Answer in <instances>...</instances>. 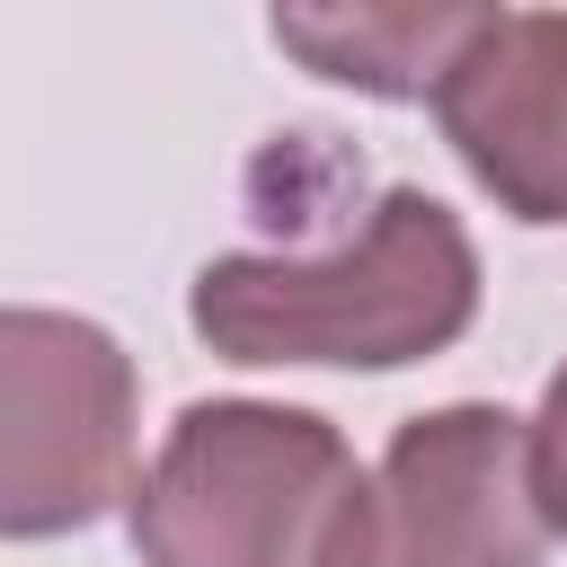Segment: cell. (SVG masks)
I'll return each mask as SVG.
<instances>
[{
    "instance_id": "obj_1",
    "label": "cell",
    "mask_w": 567,
    "mask_h": 567,
    "mask_svg": "<svg viewBox=\"0 0 567 567\" xmlns=\"http://www.w3.org/2000/svg\"><path fill=\"white\" fill-rule=\"evenodd\" d=\"M186 319L221 363L399 372L470 337L478 248L443 195L390 186L319 257H275V248L213 257L186 292Z\"/></svg>"
},
{
    "instance_id": "obj_2",
    "label": "cell",
    "mask_w": 567,
    "mask_h": 567,
    "mask_svg": "<svg viewBox=\"0 0 567 567\" xmlns=\"http://www.w3.org/2000/svg\"><path fill=\"white\" fill-rule=\"evenodd\" d=\"M354 478L363 470L319 408L195 399L124 487V532L142 567H319Z\"/></svg>"
},
{
    "instance_id": "obj_3",
    "label": "cell",
    "mask_w": 567,
    "mask_h": 567,
    "mask_svg": "<svg viewBox=\"0 0 567 567\" xmlns=\"http://www.w3.org/2000/svg\"><path fill=\"white\" fill-rule=\"evenodd\" d=\"M133 354L80 310L0 301V540L97 523L133 487Z\"/></svg>"
},
{
    "instance_id": "obj_4",
    "label": "cell",
    "mask_w": 567,
    "mask_h": 567,
    "mask_svg": "<svg viewBox=\"0 0 567 567\" xmlns=\"http://www.w3.org/2000/svg\"><path fill=\"white\" fill-rule=\"evenodd\" d=\"M549 532L523 478V416L487 399L425 408L354 478L319 567H540Z\"/></svg>"
},
{
    "instance_id": "obj_5",
    "label": "cell",
    "mask_w": 567,
    "mask_h": 567,
    "mask_svg": "<svg viewBox=\"0 0 567 567\" xmlns=\"http://www.w3.org/2000/svg\"><path fill=\"white\" fill-rule=\"evenodd\" d=\"M434 124L514 221H567V9H487L434 80Z\"/></svg>"
},
{
    "instance_id": "obj_6",
    "label": "cell",
    "mask_w": 567,
    "mask_h": 567,
    "mask_svg": "<svg viewBox=\"0 0 567 567\" xmlns=\"http://www.w3.org/2000/svg\"><path fill=\"white\" fill-rule=\"evenodd\" d=\"M487 9H416V0H354V9H275V44L301 53L319 80L363 97H434L452 53L478 35Z\"/></svg>"
},
{
    "instance_id": "obj_7",
    "label": "cell",
    "mask_w": 567,
    "mask_h": 567,
    "mask_svg": "<svg viewBox=\"0 0 567 567\" xmlns=\"http://www.w3.org/2000/svg\"><path fill=\"white\" fill-rule=\"evenodd\" d=\"M523 478H532V514L549 540H567V363L549 372L540 408L523 416Z\"/></svg>"
}]
</instances>
